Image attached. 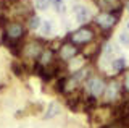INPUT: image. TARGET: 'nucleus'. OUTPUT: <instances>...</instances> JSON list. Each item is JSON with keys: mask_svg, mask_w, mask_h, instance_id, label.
Segmentation results:
<instances>
[{"mask_svg": "<svg viewBox=\"0 0 129 128\" xmlns=\"http://www.w3.org/2000/svg\"><path fill=\"white\" fill-rule=\"evenodd\" d=\"M52 3H53L55 10L58 11V13H64V10H66V7H64L63 0H52Z\"/></svg>", "mask_w": 129, "mask_h": 128, "instance_id": "obj_20", "label": "nucleus"}, {"mask_svg": "<svg viewBox=\"0 0 129 128\" xmlns=\"http://www.w3.org/2000/svg\"><path fill=\"white\" fill-rule=\"evenodd\" d=\"M111 68L116 71V73H124L126 70V58L124 57H118L111 62Z\"/></svg>", "mask_w": 129, "mask_h": 128, "instance_id": "obj_13", "label": "nucleus"}, {"mask_svg": "<svg viewBox=\"0 0 129 128\" xmlns=\"http://www.w3.org/2000/svg\"><path fill=\"white\" fill-rule=\"evenodd\" d=\"M10 15L8 13H3V11H0V29H2V33H5L7 26L10 25Z\"/></svg>", "mask_w": 129, "mask_h": 128, "instance_id": "obj_15", "label": "nucleus"}, {"mask_svg": "<svg viewBox=\"0 0 129 128\" xmlns=\"http://www.w3.org/2000/svg\"><path fill=\"white\" fill-rule=\"evenodd\" d=\"M73 11H74V15H76V21L81 23V25H84V26H86L92 18L90 10L86 8V7H82V5H76L74 8H73Z\"/></svg>", "mask_w": 129, "mask_h": 128, "instance_id": "obj_9", "label": "nucleus"}, {"mask_svg": "<svg viewBox=\"0 0 129 128\" xmlns=\"http://www.w3.org/2000/svg\"><path fill=\"white\" fill-rule=\"evenodd\" d=\"M119 42L123 44V46L129 47V33L127 31H121L119 33Z\"/></svg>", "mask_w": 129, "mask_h": 128, "instance_id": "obj_21", "label": "nucleus"}, {"mask_svg": "<svg viewBox=\"0 0 129 128\" xmlns=\"http://www.w3.org/2000/svg\"><path fill=\"white\" fill-rule=\"evenodd\" d=\"M10 70H11V73H13L16 78L24 79V78L27 76V71H26V68H24V65H23L21 60H13V62L10 63Z\"/></svg>", "mask_w": 129, "mask_h": 128, "instance_id": "obj_10", "label": "nucleus"}, {"mask_svg": "<svg viewBox=\"0 0 129 128\" xmlns=\"http://www.w3.org/2000/svg\"><path fill=\"white\" fill-rule=\"evenodd\" d=\"M58 114H60V105L56 102H50V104H48V107H47V110H45V114L42 115V118L44 120H50V118L56 117Z\"/></svg>", "mask_w": 129, "mask_h": 128, "instance_id": "obj_12", "label": "nucleus"}, {"mask_svg": "<svg viewBox=\"0 0 129 128\" xmlns=\"http://www.w3.org/2000/svg\"><path fill=\"white\" fill-rule=\"evenodd\" d=\"M79 54H81V47L74 46L73 42L64 39V42L60 44V49H58V52H56V55H58L56 58H60L64 63H70L71 60H74Z\"/></svg>", "mask_w": 129, "mask_h": 128, "instance_id": "obj_6", "label": "nucleus"}, {"mask_svg": "<svg viewBox=\"0 0 129 128\" xmlns=\"http://www.w3.org/2000/svg\"><path fill=\"white\" fill-rule=\"evenodd\" d=\"M121 16V10L113 11V13H105V11H100L99 15L94 16V25L102 31V37L108 39L110 37V31L115 28V25L118 23V19Z\"/></svg>", "mask_w": 129, "mask_h": 128, "instance_id": "obj_1", "label": "nucleus"}, {"mask_svg": "<svg viewBox=\"0 0 129 128\" xmlns=\"http://www.w3.org/2000/svg\"><path fill=\"white\" fill-rule=\"evenodd\" d=\"M95 29L92 28L90 25H86V26H81L79 29H76V31H73V33H70L66 36V41H70L73 42L74 46H89V44H92L94 42V39H95Z\"/></svg>", "mask_w": 129, "mask_h": 128, "instance_id": "obj_3", "label": "nucleus"}, {"mask_svg": "<svg viewBox=\"0 0 129 128\" xmlns=\"http://www.w3.org/2000/svg\"><path fill=\"white\" fill-rule=\"evenodd\" d=\"M55 54H56V52H53L52 49H48V47H47V49L42 52V55L39 57L37 62H39L42 67H50L52 63H53L55 60H56V58H55Z\"/></svg>", "mask_w": 129, "mask_h": 128, "instance_id": "obj_11", "label": "nucleus"}, {"mask_svg": "<svg viewBox=\"0 0 129 128\" xmlns=\"http://www.w3.org/2000/svg\"><path fill=\"white\" fill-rule=\"evenodd\" d=\"M127 11H129V3H127Z\"/></svg>", "mask_w": 129, "mask_h": 128, "instance_id": "obj_22", "label": "nucleus"}, {"mask_svg": "<svg viewBox=\"0 0 129 128\" xmlns=\"http://www.w3.org/2000/svg\"><path fill=\"white\" fill-rule=\"evenodd\" d=\"M50 3H52V0H34L36 8H39V10H47L50 7Z\"/></svg>", "mask_w": 129, "mask_h": 128, "instance_id": "obj_17", "label": "nucleus"}, {"mask_svg": "<svg viewBox=\"0 0 129 128\" xmlns=\"http://www.w3.org/2000/svg\"><path fill=\"white\" fill-rule=\"evenodd\" d=\"M94 3L105 13H113L123 8V0H94Z\"/></svg>", "mask_w": 129, "mask_h": 128, "instance_id": "obj_8", "label": "nucleus"}, {"mask_svg": "<svg viewBox=\"0 0 129 128\" xmlns=\"http://www.w3.org/2000/svg\"><path fill=\"white\" fill-rule=\"evenodd\" d=\"M40 25H42V19H40L37 15H32V16L27 19V28L32 31H36V29H40Z\"/></svg>", "mask_w": 129, "mask_h": 128, "instance_id": "obj_14", "label": "nucleus"}, {"mask_svg": "<svg viewBox=\"0 0 129 128\" xmlns=\"http://www.w3.org/2000/svg\"><path fill=\"white\" fill-rule=\"evenodd\" d=\"M48 47V41L42 37H34L31 41H27L24 44L23 49V58L26 60H39V57L42 55V52Z\"/></svg>", "mask_w": 129, "mask_h": 128, "instance_id": "obj_4", "label": "nucleus"}, {"mask_svg": "<svg viewBox=\"0 0 129 128\" xmlns=\"http://www.w3.org/2000/svg\"><path fill=\"white\" fill-rule=\"evenodd\" d=\"M107 79H105L103 76H100V75H92L90 78L87 79L86 83L82 84L84 91H86L87 96H94V97H102L105 89H107Z\"/></svg>", "mask_w": 129, "mask_h": 128, "instance_id": "obj_5", "label": "nucleus"}, {"mask_svg": "<svg viewBox=\"0 0 129 128\" xmlns=\"http://www.w3.org/2000/svg\"><path fill=\"white\" fill-rule=\"evenodd\" d=\"M40 33L42 34H50L52 33V23L48 19H42V25H40Z\"/></svg>", "mask_w": 129, "mask_h": 128, "instance_id": "obj_16", "label": "nucleus"}, {"mask_svg": "<svg viewBox=\"0 0 129 128\" xmlns=\"http://www.w3.org/2000/svg\"><path fill=\"white\" fill-rule=\"evenodd\" d=\"M124 94L126 93H124V89H123V83H121L119 79H116V78H111V79H108L107 89H105V93L102 96L103 104L113 107V105H116V104H119L123 101Z\"/></svg>", "mask_w": 129, "mask_h": 128, "instance_id": "obj_2", "label": "nucleus"}, {"mask_svg": "<svg viewBox=\"0 0 129 128\" xmlns=\"http://www.w3.org/2000/svg\"><path fill=\"white\" fill-rule=\"evenodd\" d=\"M26 26L24 23H18V21H11L10 25L7 26L5 33L10 39H15V41H23V37L26 36Z\"/></svg>", "mask_w": 129, "mask_h": 128, "instance_id": "obj_7", "label": "nucleus"}, {"mask_svg": "<svg viewBox=\"0 0 129 128\" xmlns=\"http://www.w3.org/2000/svg\"><path fill=\"white\" fill-rule=\"evenodd\" d=\"M27 114H37V112H42V104H29L26 107Z\"/></svg>", "mask_w": 129, "mask_h": 128, "instance_id": "obj_18", "label": "nucleus"}, {"mask_svg": "<svg viewBox=\"0 0 129 128\" xmlns=\"http://www.w3.org/2000/svg\"><path fill=\"white\" fill-rule=\"evenodd\" d=\"M123 89H124V93H129V68L127 70H124V73H123Z\"/></svg>", "mask_w": 129, "mask_h": 128, "instance_id": "obj_19", "label": "nucleus"}, {"mask_svg": "<svg viewBox=\"0 0 129 128\" xmlns=\"http://www.w3.org/2000/svg\"><path fill=\"white\" fill-rule=\"evenodd\" d=\"M127 29H129V23H127Z\"/></svg>", "mask_w": 129, "mask_h": 128, "instance_id": "obj_23", "label": "nucleus"}]
</instances>
